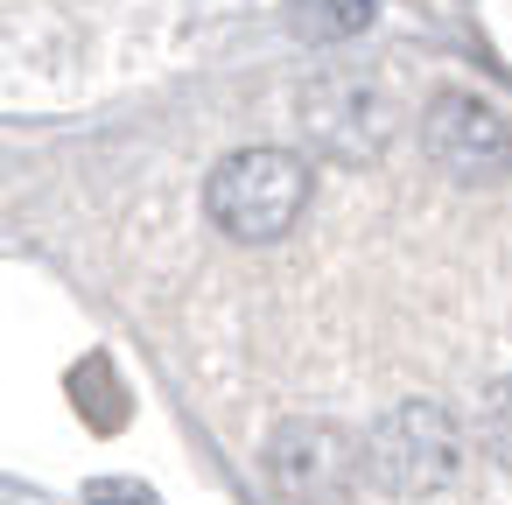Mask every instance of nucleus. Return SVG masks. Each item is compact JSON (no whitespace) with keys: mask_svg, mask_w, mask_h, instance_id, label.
<instances>
[{"mask_svg":"<svg viewBox=\"0 0 512 505\" xmlns=\"http://www.w3.org/2000/svg\"><path fill=\"white\" fill-rule=\"evenodd\" d=\"M463 477V428L449 407L435 400H400L372 421L365 435V484L393 505H421L442 498Z\"/></svg>","mask_w":512,"mask_h":505,"instance_id":"f257e3e1","label":"nucleus"},{"mask_svg":"<svg viewBox=\"0 0 512 505\" xmlns=\"http://www.w3.org/2000/svg\"><path fill=\"white\" fill-rule=\"evenodd\" d=\"M309 204V162L288 155V148H239L211 169L204 183V211L225 239L239 246H267L281 239Z\"/></svg>","mask_w":512,"mask_h":505,"instance_id":"f03ea898","label":"nucleus"},{"mask_svg":"<svg viewBox=\"0 0 512 505\" xmlns=\"http://www.w3.org/2000/svg\"><path fill=\"white\" fill-rule=\"evenodd\" d=\"M295 120L309 134L316 155L330 162H379L400 113H393V92L365 71V64H330V71H309L302 92H295Z\"/></svg>","mask_w":512,"mask_h":505,"instance_id":"7ed1b4c3","label":"nucleus"},{"mask_svg":"<svg viewBox=\"0 0 512 505\" xmlns=\"http://www.w3.org/2000/svg\"><path fill=\"white\" fill-rule=\"evenodd\" d=\"M267 484L288 505H351L365 484V442L337 421L295 414L267 442Z\"/></svg>","mask_w":512,"mask_h":505,"instance_id":"20e7f679","label":"nucleus"},{"mask_svg":"<svg viewBox=\"0 0 512 505\" xmlns=\"http://www.w3.org/2000/svg\"><path fill=\"white\" fill-rule=\"evenodd\" d=\"M421 148H428V162H435L449 183H470V190L512 176V127H505L484 99H470V92H442V99L428 106Z\"/></svg>","mask_w":512,"mask_h":505,"instance_id":"39448f33","label":"nucleus"},{"mask_svg":"<svg viewBox=\"0 0 512 505\" xmlns=\"http://www.w3.org/2000/svg\"><path fill=\"white\" fill-rule=\"evenodd\" d=\"M477 442L491 449L498 470H512V379H498V386L484 393V407H477Z\"/></svg>","mask_w":512,"mask_h":505,"instance_id":"423d86ee","label":"nucleus"},{"mask_svg":"<svg viewBox=\"0 0 512 505\" xmlns=\"http://www.w3.org/2000/svg\"><path fill=\"white\" fill-rule=\"evenodd\" d=\"M323 22H330V36H358L372 22V0H323Z\"/></svg>","mask_w":512,"mask_h":505,"instance_id":"0eeeda50","label":"nucleus"},{"mask_svg":"<svg viewBox=\"0 0 512 505\" xmlns=\"http://www.w3.org/2000/svg\"><path fill=\"white\" fill-rule=\"evenodd\" d=\"M92 498H99V505H148L141 484H92Z\"/></svg>","mask_w":512,"mask_h":505,"instance_id":"6e6552de","label":"nucleus"}]
</instances>
